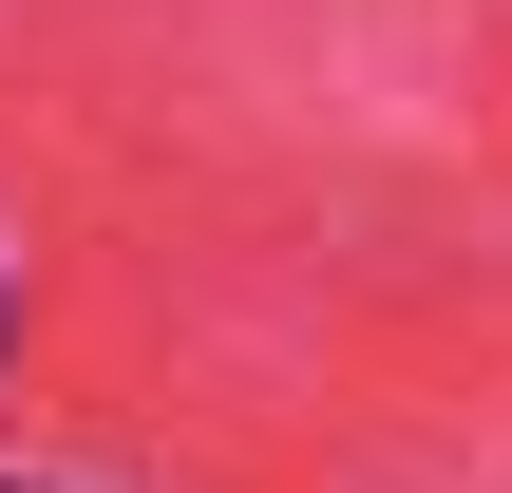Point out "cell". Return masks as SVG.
I'll use <instances>...</instances> for the list:
<instances>
[{
	"instance_id": "cell-1",
	"label": "cell",
	"mask_w": 512,
	"mask_h": 493,
	"mask_svg": "<svg viewBox=\"0 0 512 493\" xmlns=\"http://www.w3.org/2000/svg\"><path fill=\"white\" fill-rule=\"evenodd\" d=\"M0 342H19V285H0Z\"/></svg>"
},
{
	"instance_id": "cell-2",
	"label": "cell",
	"mask_w": 512,
	"mask_h": 493,
	"mask_svg": "<svg viewBox=\"0 0 512 493\" xmlns=\"http://www.w3.org/2000/svg\"><path fill=\"white\" fill-rule=\"evenodd\" d=\"M0 493H38V475H0Z\"/></svg>"
}]
</instances>
